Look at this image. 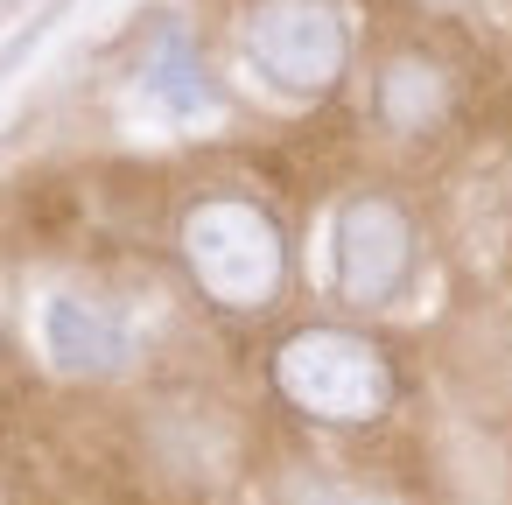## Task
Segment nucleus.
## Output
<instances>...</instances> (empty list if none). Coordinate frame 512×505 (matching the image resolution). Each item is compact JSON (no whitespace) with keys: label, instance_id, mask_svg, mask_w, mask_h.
<instances>
[{"label":"nucleus","instance_id":"1","mask_svg":"<svg viewBox=\"0 0 512 505\" xmlns=\"http://www.w3.org/2000/svg\"><path fill=\"white\" fill-rule=\"evenodd\" d=\"M183 260L197 274V288L225 309H267L288 267L281 225L246 204V197H211L183 218Z\"/></svg>","mask_w":512,"mask_h":505},{"label":"nucleus","instance_id":"2","mask_svg":"<svg viewBox=\"0 0 512 505\" xmlns=\"http://www.w3.org/2000/svg\"><path fill=\"white\" fill-rule=\"evenodd\" d=\"M274 386L281 400H295L309 421H379L393 400V365L379 344L351 337V330H295L274 351Z\"/></svg>","mask_w":512,"mask_h":505},{"label":"nucleus","instance_id":"3","mask_svg":"<svg viewBox=\"0 0 512 505\" xmlns=\"http://www.w3.org/2000/svg\"><path fill=\"white\" fill-rule=\"evenodd\" d=\"M246 50L281 92H330L344 78L351 36L330 0H260L246 22Z\"/></svg>","mask_w":512,"mask_h":505},{"label":"nucleus","instance_id":"4","mask_svg":"<svg viewBox=\"0 0 512 505\" xmlns=\"http://www.w3.org/2000/svg\"><path fill=\"white\" fill-rule=\"evenodd\" d=\"M407 267H414L407 211L393 197L344 204V218H337V288H344V302H358V309L393 302L400 281H407Z\"/></svg>","mask_w":512,"mask_h":505},{"label":"nucleus","instance_id":"5","mask_svg":"<svg viewBox=\"0 0 512 505\" xmlns=\"http://www.w3.org/2000/svg\"><path fill=\"white\" fill-rule=\"evenodd\" d=\"M43 351L57 372L71 379H99V372H120L127 365V330L113 309L85 302V295H50L43 302Z\"/></svg>","mask_w":512,"mask_h":505},{"label":"nucleus","instance_id":"6","mask_svg":"<svg viewBox=\"0 0 512 505\" xmlns=\"http://www.w3.org/2000/svg\"><path fill=\"white\" fill-rule=\"evenodd\" d=\"M442 106H449V78H442L428 57H393V64L379 71V120H386V127L421 134V127L442 120Z\"/></svg>","mask_w":512,"mask_h":505},{"label":"nucleus","instance_id":"7","mask_svg":"<svg viewBox=\"0 0 512 505\" xmlns=\"http://www.w3.org/2000/svg\"><path fill=\"white\" fill-rule=\"evenodd\" d=\"M148 85L169 99V106H204L211 99V85H204V64H197V50L169 29V36H155V50H148Z\"/></svg>","mask_w":512,"mask_h":505},{"label":"nucleus","instance_id":"8","mask_svg":"<svg viewBox=\"0 0 512 505\" xmlns=\"http://www.w3.org/2000/svg\"><path fill=\"white\" fill-rule=\"evenodd\" d=\"M309 505H358V498H344V491H316Z\"/></svg>","mask_w":512,"mask_h":505}]
</instances>
